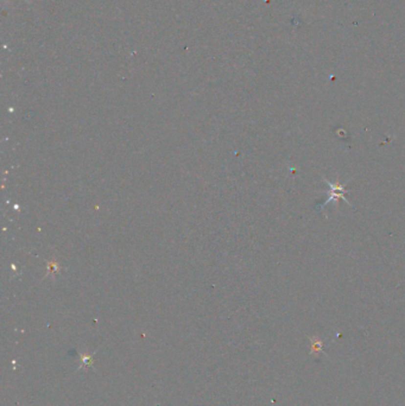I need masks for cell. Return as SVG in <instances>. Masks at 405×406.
Returning a JSON list of instances; mask_svg holds the SVG:
<instances>
[{
  "instance_id": "cell-1",
  "label": "cell",
  "mask_w": 405,
  "mask_h": 406,
  "mask_svg": "<svg viewBox=\"0 0 405 406\" xmlns=\"http://www.w3.org/2000/svg\"><path fill=\"white\" fill-rule=\"evenodd\" d=\"M323 179H324V182H326V183L332 188V192H329V197L327 198L326 202H324L322 204V206H321L318 209H322L323 207L326 206V204H328L329 202H331V201H338V200H339V198H342V200L345 201V202H347L348 204H351V203L348 202L347 198L345 197V192H347V189H346V188L343 187L342 184H340L339 182H337V183H335V184H333V183H331V182L328 181V179H326V178H323Z\"/></svg>"
},
{
  "instance_id": "cell-2",
  "label": "cell",
  "mask_w": 405,
  "mask_h": 406,
  "mask_svg": "<svg viewBox=\"0 0 405 406\" xmlns=\"http://www.w3.org/2000/svg\"><path fill=\"white\" fill-rule=\"evenodd\" d=\"M82 363H83V364H85L86 367L90 366V364H91V356L82 355Z\"/></svg>"
}]
</instances>
